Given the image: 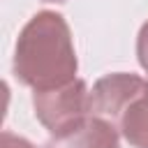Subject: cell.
I'll return each instance as SVG.
<instances>
[{
	"mask_svg": "<svg viewBox=\"0 0 148 148\" xmlns=\"http://www.w3.org/2000/svg\"><path fill=\"white\" fill-rule=\"evenodd\" d=\"M44 2H65V0H44Z\"/></svg>",
	"mask_w": 148,
	"mask_h": 148,
	"instance_id": "cell-8",
	"label": "cell"
},
{
	"mask_svg": "<svg viewBox=\"0 0 148 148\" xmlns=\"http://www.w3.org/2000/svg\"><path fill=\"white\" fill-rule=\"evenodd\" d=\"M136 58H139V65L148 72V21L141 25L136 35Z\"/></svg>",
	"mask_w": 148,
	"mask_h": 148,
	"instance_id": "cell-6",
	"label": "cell"
},
{
	"mask_svg": "<svg viewBox=\"0 0 148 148\" xmlns=\"http://www.w3.org/2000/svg\"><path fill=\"white\" fill-rule=\"evenodd\" d=\"M146 79L127 72H113L95 81L90 90V113L109 120L111 125H120L127 106L143 92ZM120 132V130H118Z\"/></svg>",
	"mask_w": 148,
	"mask_h": 148,
	"instance_id": "cell-3",
	"label": "cell"
},
{
	"mask_svg": "<svg viewBox=\"0 0 148 148\" xmlns=\"http://www.w3.org/2000/svg\"><path fill=\"white\" fill-rule=\"evenodd\" d=\"M44 148H120L118 127L90 113L72 130L51 136Z\"/></svg>",
	"mask_w": 148,
	"mask_h": 148,
	"instance_id": "cell-4",
	"label": "cell"
},
{
	"mask_svg": "<svg viewBox=\"0 0 148 148\" xmlns=\"http://www.w3.org/2000/svg\"><path fill=\"white\" fill-rule=\"evenodd\" d=\"M12 69L32 90L60 88L76 79L79 60L69 23L62 14L42 9L23 25L16 37Z\"/></svg>",
	"mask_w": 148,
	"mask_h": 148,
	"instance_id": "cell-1",
	"label": "cell"
},
{
	"mask_svg": "<svg viewBox=\"0 0 148 148\" xmlns=\"http://www.w3.org/2000/svg\"><path fill=\"white\" fill-rule=\"evenodd\" d=\"M32 109L37 120L49 130V134L56 136L90 116V90L83 79H74L51 90H35Z\"/></svg>",
	"mask_w": 148,
	"mask_h": 148,
	"instance_id": "cell-2",
	"label": "cell"
},
{
	"mask_svg": "<svg viewBox=\"0 0 148 148\" xmlns=\"http://www.w3.org/2000/svg\"><path fill=\"white\" fill-rule=\"evenodd\" d=\"M0 148H35V143H30L25 136H18V134L5 130L0 134Z\"/></svg>",
	"mask_w": 148,
	"mask_h": 148,
	"instance_id": "cell-7",
	"label": "cell"
},
{
	"mask_svg": "<svg viewBox=\"0 0 148 148\" xmlns=\"http://www.w3.org/2000/svg\"><path fill=\"white\" fill-rule=\"evenodd\" d=\"M118 130L132 148H148V79L143 92L123 113Z\"/></svg>",
	"mask_w": 148,
	"mask_h": 148,
	"instance_id": "cell-5",
	"label": "cell"
}]
</instances>
